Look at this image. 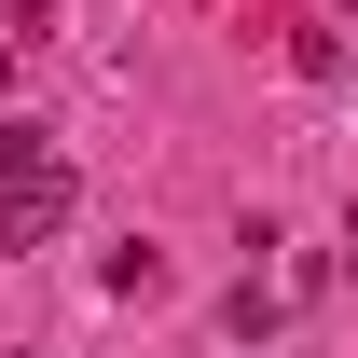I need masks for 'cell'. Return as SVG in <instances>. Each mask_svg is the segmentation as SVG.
I'll return each mask as SVG.
<instances>
[{
	"mask_svg": "<svg viewBox=\"0 0 358 358\" xmlns=\"http://www.w3.org/2000/svg\"><path fill=\"white\" fill-rule=\"evenodd\" d=\"M345 275H358V221H345Z\"/></svg>",
	"mask_w": 358,
	"mask_h": 358,
	"instance_id": "5",
	"label": "cell"
},
{
	"mask_svg": "<svg viewBox=\"0 0 358 358\" xmlns=\"http://www.w3.org/2000/svg\"><path fill=\"white\" fill-rule=\"evenodd\" d=\"M0 83H14V28H0Z\"/></svg>",
	"mask_w": 358,
	"mask_h": 358,
	"instance_id": "4",
	"label": "cell"
},
{
	"mask_svg": "<svg viewBox=\"0 0 358 358\" xmlns=\"http://www.w3.org/2000/svg\"><path fill=\"white\" fill-rule=\"evenodd\" d=\"M69 207H83L69 152H55L42 124H0V248H55V234H69Z\"/></svg>",
	"mask_w": 358,
	"mask_h": 358,
	"instance_id": "1",
	"label": "cell"
},
{
	"mask_svg": "<svg viewBox=\"0 0 358 358\" xmlns=\"http://www.w3.org/2000/svg\"><path fill=\"white\" fill-rule=\"evenodd\" d=\"M96 275H110L124 303H152V289H166V248H138V234H124V248H110V262H96Z\"/></svg>",
	"mask_w": 358,
	"mask_h": 358,
	"instance_id": "2",
	"label": "cell"
},
{
	"mask_svg": "<svg viewBox=\"0 0 358 358\" xmlns=\"http://www.w3.org/2000/svg\"><path fill=\"white\" fill-rule=\"evenodd\" d=\"M42 14H55V0H0V28H42Z\"/></svg>",
	"mask_w": 358,
	"mask_h": 358,
	"instance_id": "3",
	"label": "cell"
}]
</instances>
